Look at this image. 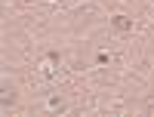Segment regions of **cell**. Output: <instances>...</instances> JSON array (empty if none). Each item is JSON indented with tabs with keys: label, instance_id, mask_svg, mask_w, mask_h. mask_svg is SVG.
I'll list each match as a JSON object with an SVG mask.
<instances>
[{
	"label": "cell",
	"instance_id": "cell-1",
	"mask_svg": "<svg viewBox=\"0 0 154 117\" xmlns=\"http://www.w3.org/2000/svg\"><path fill=\"white\" fill-rule=\"evenodd\" d=\"M111 25H114L117 31H130V28H133V22L126 19V16H114V19H111Z\"/></svg>",
	"mask_w": 154,
	"mask_h": 117
}]
</instances>
